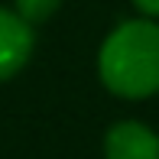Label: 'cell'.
I'll list each match as a JSON object with an SVG mask.
<instances>
[{
  "instance_id": "obj_1",
  "label": "cell",
  "mask_w": 159,
  "mask_h": 159,
  "mask_svg": "<svg viewBox=\"0 0 159 159\" xmlns=\"http://www.w3.org/2000/svg\"><path fill=\"white\" fill-rule=\"evenodd\" d=\"M98 75L117 98L140 101L159 91V23L124 20L98 52Z\"/></svg>"
},
{
  "instance_id": "obj_2",
  "label": "cell",
  "mask_w": 159,
  "mask_h": 159,
  "mask_svg": "<svg viewBox=\"0 0 159 159\" xmlns=\"http://www.w3.org/2000/svg\"><path fill=\"white\" fill-rule=\"evenodd\" d=\"M33 26L16 10L0 7V81L13 78L33 55Z\"/></svg>"
},
{
  "instance_id": "obj_3",
  "label": "cell",
  "mask_w": 159,
  "mask_h": 159,
  "mask_svg": "<svg viewBox=\"0 0 159 159\" xmlns=\"http://www.w3.org/2000/svg\"><path fill=\"white\" fill-rule=\"evenodd\" d=\"M107 159H159V133L140 120H120L104 136Z\"/></svg>"
},
{
  "instance_id": "obj_4",
  "label": "cell",
  "mask_w": 159,
  "mask_h": 159,
  "mask_svg": "<svg viewBox=\"0 0 159 159\" xmlns=\"http://www.w3.org/2000/svg\"><path fill=\"white\" fill-rule=\"evenodd\" d=\"M59 7H62V0H16V13H20L30 26L49 20Z\"/></svg>"
},
{
  "instance_id": "obj_5",
  "label": "cell",
  "mask_w": 159,
  "mask_h": 159,
  "mask_svg": "<svg viewBox=\"0 0 159 159\" xmlns=\"http://www.w3.org/2000/svg\"><path fill=\"white\" fill-rule=\"evenodd\" d=\"M133 7H136V10H140L146 20L159 16V0H133Z\"/></svg>"
}]
</instances>
